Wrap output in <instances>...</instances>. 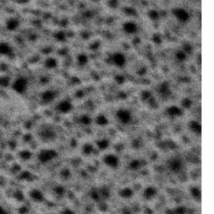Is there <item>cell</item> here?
<instances>
[{"label":"cell","mask_w":214,"mask_h":214,"mask_svg":"<svg viewBox=\"0 0 214 214\" xmlns=\"http://www.w3.org/2000/svg\"><path fill=\"white\" fill-rule=\"evenodd\" d=\"M103 161H104L105 164L110 168H116L120 164L118 156L114 154H108L106 156H105Z\"/></svg>","instance_id":"obj_6"},{"label":"cell","mask_w":214,"mask_h":214,"mask_svg":"<svg viewBox=\"0 0 214 214\" xmlns=\"http://www.w3.org/2000/svg\"><path fill=\"white\" fill-rule=\"evenodd\" d=\"M12 89L19 95L24 94L28 89V81L25 78H18L12 85Z\"/></svg>","instance_id":"obj_2"},{"label":"cell","mask_w":214,"mask_h":214,"mask_svg":"<svg viewBox=\"0 0 214 214\" xmlns=\"http://www.w3.org/2000/svg\"><path fill=\"white\" fill-rule=\"evenodd\" d=\"M190 129L192 130V132L196 133L197 135H200L202 133V125L198 121L196 120H192L189 124Z\"/></svg>","instance_id":"obj_18"},{"label":"cell","mask_w":214,"mask_h":214,"mask_svg":"<svg viewBox=\"0 0 214 214\" xmlns=\"http://www.w3.org/2000/svg\"><path fill=\"white\" fill-rule=\"evenodd\" d=\"M124 12H125L127 15H132V16L136 15V9H132V8H130V7H128V8H125V9H124Z\"/></svg>","instance_id":"obj_36"},{"label":"cell","mask_w":214,"mask_h":214,"mask_svg":"<svg viewBox=\"0 0 214 214\" xmlns=\"http://www.w3.org/2000/svg\"><path fill=\"white\" fill-rule=\"evenodd\" d=\"M73 108V105L71 104V101H60L56 109L59 113L61 114H68L71 112Z\"/></svg>","instance_id":"obj_8"},{"label":"cell","mask_w":214,"mask_h":214,"mask_svg":"<svg viewBox=\"0 0 214 214\" xmlns=\"http://www.w3.org/2000/svg\"><path fill=\"white\" fill-rule=\"evenodd\" d=\"M173 212H174L175 214H185L186 213V212H187V210H186V208H183V207H179V208H176Z\"/></svg>","instance_id":"obj_40"},{"label":"cell","mask_w":214,"mask_h":214,"mask_svg":"<svg viewBox=\"0 0 214 214\" xmlns=\"http://www.w3.org/2000/svg\"><path fill=\"white\" fill-rule=\"evenodd\" d=\"M95 122L98 125H101V126H105V125H108L109 123V120L107 119V117L104 115H99L96 119H95Z\"/></svg>","instance_id":"obj_21"},{"label":"cell","mask_w":214,"mask_h":214,"mask_svg":"<svg viewBox=\"0 0 214 214\" xmlns=\"http://www.w3.org/2000/svg\"><path fill=\"white\" fill-rule=\"evenodd\" d=\"M110 59H111L112 64L117 68L124 67L125 63H126V58H125V56L123 55L122 53L120 52L114 53L113 55H111Z\"/></svg>","instance_id":"obj_5"},{"label":"cell","mask_w":214,"mask_h":214,"mask_svg":"<svg viewBox=\"0 0 214 214\" xmlns=\"http://www.w3.org/2000/svg\"><path fill=\"white\" fill-rule=\"evenodd\" d=\"M182 51H184L187 55H189V54H191L192 51H193V46L191 45L190 44H185L183 46Z\"/></svg>","instance_id":"obj_35"},{"label":"cell","mask_w":214,"mask_h":214,"mask_svg":"<svg viewBox=\"0 0 214 214\" xmlns=\"http://www.w3.org/2000/svg\"><path fill=\"white\" fill-rule=\"evenodd\" d=\"M148 16L150 18L151 20H153V21H156L158 20L160 18V13L158 11H156L155 9H152V10H150L149 13H148Z\"/></svg>","instance_id":"obj_27"},{"label":"cell","mask_w":214,"mask_h":214,"mask_svg":"<svg viewBox=\"0 0 214 214\" xmlns=\"http://www.w3.org/2000/svg\"><path fill=\"white\" fill-rule=\"evenodd\" d=\"M172 13L176 19L180 23H187L190 18L189 13L182 8H177L172 10Z\"/></svg>","instance_id":"obj_3"},{"label":"cell","mask_w":214,"mask_h":214,"mask_svg":"<svg viewBox=\"0 0 214 214\" xmlns=\"http://www.w3.org/2000/svg\"><path fill=\"white\" fill-rule=\"evenodd\" d=\"M57 65H58V62L53 57H49V58L46 59L45 61H44V66L49 69V70L55 69L57 67Z\"/></svg>","instance_id":"obj_20"},{"label":"cell","mask_w":214,"mask_h":214,"mask_svg":"<svg viewBox=\"0 0 214 214\" xmlns=\"http://www.w3.org/2000/svg\"><path fill=\"white\" fill-rule=\"evenodd\" d=\"M158 92L163 97H168L171 94V87L167 82H163L158 87Z\"/></svg>","instance_id":"obj_10"},{"label":"cell","mask_w":214,"mask_h":214,"mask_svg":"<svg viewBox=\"0 0 214 214\" xmlns=\"http://www.w3.org/2000/svg\"><path fill=\"white\" fill-rule=\"evenodd\" d=\"M55 192L57 193L58 195H63L64 193V192H65V190H64V187H61V186H58V187H55Z\"/></svg>","instance_id":"obj_42"},{"label":"cell","mask_w":214,"mask_h":214,"mask_svg":"<svg viewBox=\"0 0 214 214\" xmlns=\"http://www.w3.org/2000/svg\"><path fill=\"white\" fill-rule=\"evenodd\" d=\"M187 57V55L184 52V51H182V50H178V52L176 53V59H177L179 62L186 61Z\"/></svg>","instance_id":"obj_25"},{"label":"cell","mask_w":214,"mask_h":214,"mask_svg":"<svg viewBox=\"0 0 214 214\" xmlns=\"http://www.w3.org/2000/svg\"><path fill=\"white\" fill-rule=\"evenodd\" d=\"M140 166H141V163L138 160H133L130 163V167L132 170H137L140 167Z\"/></svg>","instance_id":"obj_31"},{"label":"cell","mask_w":214,"mask_h":214,"mask_svg":"<svg viewBox=\"0 0 214 214\" xmlns=\"http://www.w3.org/2000/svg\"><path fill=\"white\" fill-rule=\"evenodd\" d=\"M55 97H56L55 92L53 91V90H50L44 91L42 93V95H41V100L44 103H51L55 100Z\"/></svg>","instance_id":"obj_12"},{"label":"cell","mask_w":214,"mask_h":214,"mask_svg":"<svg viewBox=\"0 0 214 214\" xmlns=\"http://www.w3.org/2000/svg\"><path fill=\"white\" fill-rule=\"evenodd\" d=\"M40 136L44 141H52L55 137V132L49 128H46L40 132Z\"/></svg>","instance_id":"obj_13"},{"label":"cell","mask_w":214,"mask_h":214,"mask_svg":"<svg viewBox=\"0 0 214 214\" xmlns=\"http://www.w3.org/2000/svg\"><path fill=\"white\" fill-rule=\"evenodd\" d=\"M19 26V22L17 18H9L6 23L7 29L9 31H14Z\"/></svg>","instance_id":"obj_17"},{"label":"cell","mask_w":214,"mask_h":214,"mask_svg":"<svg viewBox=\"0 0 214 214\" xmlns=\"http://www.w3.org/2000/svg\"><path fill=\"white\" fill-rule=\"evenodd\" d=\"M133 196V191L130 187H125L120 191V197L124 199H129Z\"/></svg>","instance_id":"obj_19"},{"label":"cell","mask_w":214,"mask_h":214,"mask_svg":"<svg viewBox=\"0 0 214 214\" xmlns=\"http://www.w3.org/2000/svg\"><path fill=\"white\" fill-rule=\"evenodd\" d=\"M92 151H93V147H92L90 144H86V146L84 147V152L87 154V155H90L91 154Z\"/></svg>","instance_id":"obj_37"},{"label":"cell","mask_w":214,"mask_h":214,"mask_svg":"<svg viewBox=\"0 0 214 214\" xmlns=\"http://www.w3.org/2000/svg\"><path fill=\"white\" fill-rule=\"evenodd\" d=\"M0 214H8L7 210L2 205H0Z\"/></svg>","instance_id":"obj_44"},{"label":"cell","mask_w":214,"mask_h":214,"mask_svg":"<svg viewBox=\"0 0 214 214\" xmlns=\"http://www.w3.org/2000/svg\"><path fill=\"white\" fill-rule=\"evenodd\" d=\"M119 5V0H108V6L111 9H116Z\"/></svg>","instance_id":"obj_34"},{"label":"cell","mask_w":214,"mask_h":214,"mask_svg":"<svg viewBox=\"0 0 214 214\" xmlns=\"http://www.w3.org/2000/svg\"><path fill=\"white\" fill-rule=\"evenodd\" d=\"M32 156V153L28 150H23L19 152V157L24 161H28L29 160Z\"/></svg>","instance_id":"obj_26"},{"label":"cell","mask_w":214,"mask_h":214,"mask_svg":"<svg viewBox=\"0 0 214 214\" xmlns=\"http://www.w3.org/2000/svg\"><path fill=\"white\" fill-rule=\"evenodd\" d=\"M191 194L196 201H200L201 200V191H200L198 187H192L191 188Z\"/></svg>","instance_id":"obj_22"},{"label":"cell","mask_w":214,"mask_h":214,"mask_svg":"<svg viewBox=\"0 0 214 214\" xmlns=\"http://www.w3.org/2000/svg\"><path fill=\"white\" fill-rule=\"evenodd\" d=\"M141 96H142L143 100H146V101H147V100H149V99L151 98V93L149 91H144L143 93H142Z\"/></svg>","instance_id":"obj_43"},{"label":"cell","mask_w":214,"mask_h":214,"mask_svg":"<svg viewBox=\"0 0 214 214\" xmlns=\"http://www.w3.org/2000/svg\"><path fill=\"white\" fill-rule=\"evenodd\" d=\"M168 166L171 171L178 173V172H180L183 168V162H182V160L177 157L172 158L169 161Z\"/></svg>","instance_id":"obj_7"},{"label":"cell","mask_w":214,"mask_h":214,"mask_svg":"<svg viewBox=\"0 0 214 214\" xmlns=\"http://www.w3.org/2000/svg\"><path fill=\"white\" fill-rule=\"evenodd\" d=\"M63 214H73V212L71 211V209H68V208H66V209L64 211V212H63Z\"/></svg>","instance_id":"obj_45"},{"label":"cell","mask_w":214,"mask_h":214,"mask_svg":"<svg viewBox=\"0 0 214 214\" xmlns=\"http://www.w3.org/2000/svg\"><path fill=\"white\" fill-rule=\"evenodd\" d=\"M9 79L8 77H1L0 78V86H3V87H6V86H9Z\"/></svg>","instance_id":"obj_33"},{"label":"cell","mask_w":214,"mask_h":214,"mask_svg":"<svg viewBox=\"0 0 214 214\" xmlns=\"http://www.w3.org/2000/svg\"><path fill=\"white\" fill-rule=\"evenodd\" d=\"M80 120L83 125H90V124L91 123V119H90V117L89 116H87V115H83V116L80 118Z\"/></svg>","instance_id":"obj_29"},{"label":"cell","mask_w":214,"mask_h":214,"mask_svg":"<svg viewBox=\"0 0 214 214\" xmlns=\"http://www.w3.org/2000/svg\"><path fill=\"white\" fill-rule=\"evenodd\" d=\"M166 113L171 117H178V116H182V110L180 107L177 106V105H171L166 109Z\"/></svg>","instance_id":"obj_14"},{"label":"cell","mask_w":214,"mask_h":214,"mask_svg":"<svg viewBox=\"0 0 214 214\" xmlns=\"http://www.w3.org/2000/svg\"><path fill=\"white\" fill-rule=\"evenodd\" d=\"M0 157H1V154H0Z\"/></svg>","instance_id":"obj_47"},{"label":"cell","mask_w":214,"mask_h":214,"mask_svg":"<svg viewBox=\"0 0 214 214\" xmlns=\"http://www.w3.org/2000/svg\"><path fill=\"white\" fill-rule=\"evenodd\" d=\"M116 117L120 122L123 125H127L132 119V113L126 109H120L116 112Z\"/></svg>","instance_id":"obj_4"},{"label":"cell","mask_w":214,"mask_h":214,"mask_svg":"<svg viewBox=\"0 0 214 214\" xmlns=\"http://www.w3.org/2000/svg\"><path fill=\"white\" fill-rule=\"evenodd\" d=\"M29 197L31 199L37 202H42L44 200V196L43 193L39 189H33L31 190L29 193Z\"/></svg>","instance_id":"obj_11"},{"label":"cell","mask_w":214,"mask_h":214,"mask_svg":"<svg viewBox=\"0 0 214 214\" xmlns=\"http://www.w3.org/2000/svg\"><path fill=\"white\" fill-rule=\"evenodd\" d=\"M123 30L125 31L126 34H136L138 30L137 25L132 21H127L124 23L122 26Z\"/></svg>","instance_id":"obj_9"},{"label":"cell","mask_w":214,"mask_h":214,"mask_svg":"<svg viewBox=\"0 0 214 214\" xmlns=\"http://www.w3.org/2000/svg\"><path fill=\"white\" fill-rule=\"evenodd\" d=\"M156 193H157V191L155 187H147L145 191H144L143 195L144 197L147 200H151L152 198H154L156 197Z\"/></svg>","instance_id":"obj_15"},{"label":"cell","mask_w":214,"mask_h":214,"mask_svg":"<svg viewBox=\"0 0 214 214\" xmlns=\"http://www.w3.org/2000/svg\"><path fill=\"white\" fill-rule=\"evenodd\" d=\"M115 80H116V82L117 83V84L121 85V84H123V83L125 81V78L123 76V75H116V77H115Z\"/></svg>","instance_id":"obj_38"},{"label":"cell","mask_w":214,"mask_h":214,"mask_svg":"<svg viewBox=\"0 0 214 214\" xmlns=\"http://www.w3.org/2000/svg\"><path fill=\"white\" fill-rule=\"evenodd\" d=\"M77 62L80 65H86L88 63V56L85 54H80L77 56Z\"/></svg>","instance_id":"obj_23"},{"label":"cell","mask_w":214,"mask_h":214,"mask_svg":"<svg viewBox=\"0 0 214 214\" xmlns=\"http://www.w3.org/2000/svg\"><path fill=\"white\" fill-rule=\"evenodd\" d=\"M109 141L106 139H101L100 141H97V147L100 150H105L107 147H109Z\"/></svg>","instance_id":"obj_24"},{"label":"cell","mask_w":214,"mask_h":214,"mask_svg":"<svg viewBox=\"0 0 214 214\" xmlns=\"http://www.w3.org/2000/svg\"><path fill=\"white\" fill-rule=\"evenodd\" d=\"M57 157H58V152L54 149H44L40 151V152L38 155V159L43 164L50 162Z\"/></svg>","instance_id":"obj_1"},{"label":"cell","mask_w":214,"mask_h":214,"mask_svg":"<svg viewBox=\"0 0 214 214\" xmlns=\"http://www.w3.org/2000/svg\"><path fill=\"white\" fill-rule=\"evenodd\" d=\"M55 38L59 42H64L66 40V34L63 31H59L55 34Z\"/></svg>","instance_id":"obj_28"},{"label":"cell","mask_w":214,"mask_h":214,"mask_svg":"<svg viewBox=\"0 0 214 214\" xmlns=\"http://www.w3.org/2000/svg\"><path fill=\"white\" fill-rule=\"evenodd\" d=\"M14 197H15V199H17L18 201H23L24 198H25L24 194H23V193H22L21 191H17V192H15V193H14Z\"/></svg>","instance_id":"obj_39"},{"label":"cell","mask_w":214,"mask_h":214,"mask_svg":"<svg viewBox=\"0 0 214 214\" xmlns=\"http://www.w3.org/2000/svg\"><path fill=\"white\" fill-rule=\"evenodd\" d=\"M92 1H94V2H98L99 0H92Z\"/></svg>","instance_id":"obj_46"},{"label":"cell","mask_w":214,"mask_h":214,"mask_svg":"<svg viewBox=\"0 0 214 214\" xmlns=\"http://www.w3.org/2000/svg\"><path fill=\"white\" fill-rule=\"evenodd\" d=\"M13 49L10 44L6 42L0 43V55H9L12 54Z\"/></svg>","instance_id":"obj_16"},{"label":"cell","mask_w":214,"mask_h":214,"mask_svg":"<svg viewBox=\"0 0 214 214\" xmlns=\"http://www.w3.org/2000/svg\"><path fill=\"white\" fill-rule=\"evenodd\" d=\"M152 40L153 42L155 44H160L162 43V38H161V36H160L159 34H155V35H153Z\"/></svg>","instance_id":"obj_41"},{"label":"cell","mask_w":214,"mask_h":214,"mask_svg":"<svg viewBox=\"0 0 214 214\" xmlns=\"http://www.w3.org/2000/svg\"><path fill=\"white\" fill-rule=\"evenodd\" d=\"M90 197L92 199H94L95 201H100L101 200V196H100V192L99 189H93L90 193Z\"/></svg>","instance_id":"obj_30"},{"label":"cell","mask_w":214,"mask_h":214,"mask_svg":"<svg viewBox=\"0 0 214 214\" xmlns=\"http://www.w3.org/2000/svg\"><path fill=\"white\" fill-rule=\"evenodd\" d=\"M182 106L184 107V108H190V107L193 105V101H191L189 98H185L182 100Z\"/></svg>","instance_id":"obj_32"}]
</instances>
